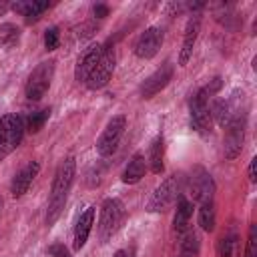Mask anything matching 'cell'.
<instances>
[{"label": "cell", "mask_w": 257, "mask_h": 257, "mask_svg": "<svg viewBox=\"0 0 257 257\" xmlns=\"http://www.w3.org/2000/svg\"><path fill=\"white\" fill-rule=\"evenodd\" d=\"M74 175H76V159L74 157H66L56 173H54V181H52V189H50V199H48V207H46V225L52 227L58 217L62 215V209L66 205V197L68 191L74 183Z\"/></svg>", "instance_id": "1"}, {"label": "cell", "mask_w": 257, "mask_h": 257, "mask_svg": "<svg viewBox=\"0 0 257 257\" xmlns=\"http://www.w3.org/2000/svg\"><path fill=\"white\" fill-rule=\"evenodd\" d=\"M185 183H187V177H185L183 173H173V175H169V177L155 189V193L151 195V199H149V203H147V211H149V213H165V211H169V209L183 197Z\"/></svg>", "instance_id": "2"}, {"label": "cell", "mask_w": 257, "mask_h": 257, "mask_svg": "<svg viewBox=\"0 0 257 257\" xmlns=\"http://www.w3.org/2000/svg\"><path fill=\"white\" fill-rule=\"evenodd\" d=\"M124 219H126L124 203L116 197L104 199V203L100 205V217H98V239H100V243H108L118 233Z\"/></svg>", "instance_id": "3"}, {"label": "cell", "mask_w": 257, "mask_h": 257, "mask_svg": "<svg viewBox=\"0 0 257 257\" xmlns=\"http://www.w3.org/2000/svg\"><path fill=\"white\" fill-rule=\"evenodd\" d=\"M24 118L20 114H2L0 116V161H4L24 137Z\"/></svg>", "instance_id": "4"}, {"label": "cell", "mask_w": 257, "mask_h": 257, "mask_svg": "<svg viewBox=\"0 0 257 257\" xmlns=\"http://www.w3.org/2000/svg\"><path fill=\"white\" fill-rule=\"evenodd\" d=\"M56 62L54 60H46V62H40L26 78V86H24V94L28 100H40L46 90L50 88V82H52V76H54V66Z\"/></svg>", "instance_id": "5"}, {"label": "cell", "mask_w": 257, "mask_h": 257, "mask_svg": "<svg viewBox=\"0 0 257 257\" xmlns=\"http://www.w3.org/2000/svg\"><path fill=\"white\" fill-rule=\"evenodd\" d=\"M209 96L205 94L203 88L195 90L191 94V100H189V114H191V126L193 131H197L199 135H209L211 133V124H213V118H211V110H209Z\"/></svg>", "instance_id": "6"}, {"label": "cell", "mask_w": 257, "mask_h": 257, "mask_svg": "<svg viewBox=\"0 0 257 257\" xmlns=\"http://www.w3.org/2000/svg\"><path fill=\"white\" fill-rule=\"evenodd\" d=\"M124 128H126V116H124V114L112 116V118L106 122L104 131L100 133L98 141H96V153H98L100 157L112 155V153L116 151V147H118L122 135H124Z\"/></svg>", "instance_id": "7"}, {"label": "cell", "mask_w": 257, "mask_h": 257, "mask_svg": "<svg viewBox=\"0 0 257 257\" xmlns=\"http://www.w3.org/2000/svg\"><path fill=\"white\" fill-rule=\"evenodd\" d=\"M245 126H247V116L245 112H239L237 116H233V120L225 126L227 133H225V157L229 161L237 159L243 151V143H245Z\"/></svg>", "instance_id": "8"}, {"label": "cell", "mask_w": 257, "mask_h": 257, "mask_svg": "<svg viewBox=\"0 0 257 257\" xmlns=\"http://www.w3.org/2000/svg\"><path fill=\"white\" fill-rule=\"evenodd\" d=\"M114 64H116V52H114V48L104 46V52H102L100 60L96 62L94 70L90 72V76L86 78L84 84H86L90 90H100V88H104V86L108 84L112 72H114Z\"/></svg>", "instance_id": "9"}, {"label": "cell", "mask_w": 257, "mask_h": 257, "mask_svg": "<svg viewBox=\"0 0 257 257\" xmlns=\"http://www.w3.org/2000/svg\"><path fill=\"white\" fill-rule=\"evenodd\" d=\"M189 189H191L193 201H199V203L213 201L215 183H213V177L209 175V171H207V169H203L201 165L193 167L191 177H189Z\"/></svg>", "instance_id": "10"}, {"label": "cell", "mask_w": 257, "mask_h": 257, "mask_svg": "<svg viewBox=\"0 0 257 257\" xmlns=\"http://www.w3.org/2000/svg\"><path fill=\"white\" fill-rule=\"evenodd\" d=\"M163 40H165L163 28L161 26H149L145 32L139 34V38L135 42V54L143 60H149L161 50Z\"/></svg>", "instance_id": "11"}, {"label": "cell", "mask_w": 257, "mask_h": 257, "mask_svg": "<svg viewBox=\"0 0 257 257\" xmlns=\"http://www.w3.org/2000/svg\"><path fill=\"white\" fill-rule=\"evenodd\" d=\"M173 72H175V68H173L171 62L161 64V68H157L151 76H147V78L143 80V84H141V88H139L141 98L149 100V98H153L155 94H159V92L173 80Z\"/></svg>", "instance_id": "12"}, {"label": "cell", "mask_w": 257, "mask_h": 257, "mask_svg": "<svg viewBox=\"0 0 257 257\" xmlns=\"http://www.w3.org/2000/svg\"><path fill=\"white\" fill-rule=\"evenodd\" d=\"M102 52H104V44H98V42H96V44H90V46L78 56L76 66H74V78H76L78 82H86V78H88L90 72L94 70L96 62L100 60Z\"/></svg>", "instance_id": "13"}, {"label": "cell", "mask_w": 257, "mask_h": 257, "mask_svg": "<svg viewBox=\"0 0 257 257\" xmlns=\"http://www.w3.org/2000/svg\"><path fill=\"white\" fill-rule=\"evenodd\" d=\"M38 171H40V165H38L36 161H30V163H26V165H24V167H22V169L12 177L10 193H12V197H14V199L22 197V195L30 189V185H32V181L36 179Z\"/></svg>", "instance_id": "14"}, {"label": "cell", "mask_w": 257, "mask_h": 257, "mask_svg": "<svg viewBox=\"0 0 257 257\" xmlns=\"http://www.w3.org/2000/svg\"><path fill=\"white\" fill-rule=\"evenodd\" d=\"M199 30H201V18L199 16H191L183 34V44H181V52H179V66H187V62L193 56V48L197 44L199 38Z\"/></svg>", "instance_id": "15"}, {"label": "cell", "mask_w": 257, "mask_h": 257, "mask_svg": "<svg viewBox=\"0 0 257 257\" xmlns=\"http://www.w3.org/2000/svg\"><path fill=\"white\" fill-rule=\"evenodd\" d=\"M94 215H96V207H88L84 213H80L78 221H76V227H74V251H80L86 241H88V235L92 231V225H94Z\"/></svg>", "instance_id": "16"}, {"label": "cell", "mask_w": 257, "mask_h": 257, "mask_svg": "<svg viewBox=\"0 0 257 257\" xmlns=\"http://www.w3.org/2000/svg\"><path fill=\"white\" fill-rule=\"evenodd\" d=\"M10 8L14 12H18L20 16H24V20L30 24V22H36L48 8H50V2H36V0H16L10 4Z\"/></svg>", "instance_id": "17"}, {"label": "cell", "mask_w": 257, "mask_h": 257, "mask_svg": "<svg viewBox=\"0 0 257 257\" xmlns=\"http://www.w3.org/2000/svg\"><path fill=\"white\" fill-rule=\"evenodd\" d=\"M145 173H147V159H145V155L141 151H137L128 159V163H126V167L122 171V183L135 185L145 177Z\"/></svg>", "instance_id": "18"}, {"label": "cell", "mask_w": 257, "mask_h": 257, "mask_svg": "<svg viewBox=\"0 0 257 257\" xmlns=\"http://www.w3.org/2000/svg\"><path fill=\"white\" fill-rule=\"evenodd\" d=\"M191 215H193V201L181 197L177 201V209H175V217H173V231L177 235H183L185 231H189Z\"/></svg>", "instance_id": "19"}, {"label": "cell", "mask_w": 257, "mask_h": 257, "mask_svg": "<svg viewBox=\"0 0 257 257\" xmlns=\"http://www.w3.org/2000/svg\"><path fill=\"white\" fill-rule=\"evenodd\" d=\"M149 167L155 175H161L163 169H165V139H163V135H157L155 141L151 143Z\"/></svg>", "instance_id": "20"}, {"label": "cell", "mask_w": 257, "mask_h": 257, "mask_svg": "<svg viewBox=\"0 0 257 257\" xmlns=\"http://www.w3.org/2000/svg\"><path fill=\"white\" fill-rule=\"evenodd\" d=\"M217 257H241L237 233H229V235H223L219 239V243H217Z\"/></svg>", "instance_id": "21"}, {"label": "cell", "mask_w": 257, "mask_h": 257, "mask_svg": "<svg viewBox=\"0 0 257 257\" xmlns=\"http://www.w3.org/2000/svg\"><path fill=\"white\" fill-rule=\"evenodd\" d=\"M215 223H217V213H215V203L213 201H205L199 207V227L207 233L215 231Z\"/></svg>", "instance_id": "22"}, {"label": "cell", "mask_w": 257, "mask_h": 257, "mask_svg": "<svg viewBox=\"0 0 257 257\" xmlns=\"http://www.w3.org/2000/svg\"><path fill=\"white\" fill-rule=\"evenodd\" d=\"M20 42V28L12 22L0 24V46L4 48H14Z\"/></svg>", "instance_id": "23"}, {"label": "cell", "mask_w": 257, "mask_h": 257, "mask_svg": "<svg viewBox=\"0 0 257 257\" xmlns=\"http://www.w3.org/2000/svg\"><path fill=\"white\" fill-rule=\"evenodd\" d=\"M199 255V237L195 231H185L179 247V257H197Z\"/></svg>", "instance_id": "24"}, {"label": "cell", "mask_w": 257, "mask_h": 257, "mask_svg": "<svg viewBox=\"0 0 257 257\" xmlns=\"http://www.w3.org/2000/svg\"><path fill=\"white\" fill-rule=\"evenodd\" d=\"M48 116H50V108H42V110L32 112V114L26 118V122H24L26 131H30V133H38V131L44 126V122L48 120Z\"/></svg>", "instance_id": "25"}, {"label": "cell", "mask_w": 257, "mask_h": 257, "mask_svg": "<svg viewBox=\"0 0 257 257\" xmlns=\"http://www.w3.org/2000/svg\"><path fill=\"white\" fill-rule=\"evenodd\" d=\"M58 40H60V34H58V28H56V26L44 30V48H46V50L58 48Z\"/></svg>", "instance_id": "26"}, {"label": "cell", "mask_w": 257, "mask_h": 257, "mask_svg": "<svg viewBox=\"0 0 257 257\" xmlns=\"http://www.w3.org/2000/svg\"><path fill=\"white\" fill-rule=\"evenodd\" d=\"M245 257H257V227L251 225L249 237H247V247H245Z\"/></svg>", "instance_id": "27"}, {"label": "cell", "mask_w": 257, "mask_h": 257, "mask_svg": "<svg viewBox=\"0 0 257 257\" xmlns=\"http://www.w3.org/2000/svg\"><path fill=\"white\" fill-rule=\"evenodd\" d=\"M201 88L205 90V94H207L209 98H213V96L223 88V78H221V76H215V78H211V80H209L205 86H201Z\"/></svg>", "instance_id": "28"}, {"label": "cell", "mask_w": 257, "mask_h": 257, "mask_svg": "<svg viewBox=\"0 0 257 257\" xmlns=\"http://www.w3.org/2000/svg\"><path fill=\"white\" fill-rule=\"evenodd\" d=\"M48 255H50V257H72L70 251H68L62 243H52V245L48 247Z\"/></svg>", "instance_id": "29"}, {"label": "cell", "mask_w": 257, "mask_h": 257, "mask_svg": "<svg viewBox=\"0 0 257 257\" xmlns=\"http://www.w3.org/2000/svg\"><path fill=\"white\" fill-rule=\"evenodd\" d=\"M92 12H94L96 18H104V16H108V6L106 4H94Z\"/></svg>", "instance_id": "30"}, {"label": "cell", "mask_w": 257, "mask_h": 257, "mask_svg": "<svg viewBox=\"0 0 257 257\" xmlns=\"http://www.w3.org/2000/svg\"><path fill=\"white\" fill-rule=\"evenodd\" d=\"M255 161H257V159H251V163H249V181H251V183L257 181V177H255Z\"/></svg>", "instance_id": "31"}, {"label": "cell", "mask_w": 257, "mask_h": 257, "mask_svg": "<svg viewBox=\"0 0 257 257\" xmlns=\"http://www.w3.org/2000/svg\"><path fill=\"white\" fill-rule=\"evenodd\" d=\"M112 257H133V251L131 249H118Z\"/></svg>", "instance_id": "32"}, {"label": "cell", "mask_w": 257, "mask_h": 257, "mask_svg": "<svg viewBox=\"0 0 257 257\" xmlns=\"http://www.w3.org/2000/svg\"><path fill=\"white\" fill-rule=\"evenodd\" d=\"M8 8H10V4H8L6 0H0V16H2V14H4Z\"/></svg>", "instance_id": "33"}]
</instances>
